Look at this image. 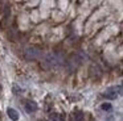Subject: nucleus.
I'll return each instance as SVG.
<instances>
[{
  "label": "nucleus",
  "instance_id": "1",
  "mask_svg": "<svg viewBox=\"0 0 123 121\" xmlns=\"http://www.w3.org/2000/svg\"><path fill=\"white\" fill-rule=\"evenodd\" d=\"M24 55H25V58H27V59L35 60V59H37V58L41 57V50L38 49V47H36V46H29V47H27V49H25Z\"/></svg>",
  "mask_w": 123,
  "mask_h": 121
},
{
  "label": "nucleus",
  "instance_id": "2",
  "mask_svg": "<svg viewBox=\"0 0 123 121\" xmlns=\"http://www.w3.org/2000/svg\"><path fill=\"white\" fill-rule=\"evenodd\" d=\"M120 92H122V87L118 86V87H110V88H107L106 91H105L103 96L106 97V99H110V100H114L118 97V95H120Z\"/></svg>",
  "mask_w": 123,
  "mask_h": 121
},
{
  "label": "nucleus",
  "instance_id": "3",
  "mask_svg": "<svg viewBox=\"0 0 123 121\" xmlns=\"http://www.w3.org/2000/svg\"><path fill=\"white\" fill-rule=\"evenodd\" d=\"M37 103L33 101V100H27L25 101V110L28 113H32V112H36L37 110Z\"/></svg>",
  "mask_w": 123,
  "mask_h": 121
},
{
  "label": "nucleus",
  "instance_id": "4",
  "mask_svg": "<svg viewBox=\"0 0 123 121\" xmlns=\"http://www.w3.org/2000/svg\"><path fill=\"white\" fill-rule=\"evenodd\" d=\"M7 115H8V117L11 118L12 121L19 120V112H17L16 109H13V108H7Z\"/></svg>",
  "mask_w": 123,
  "mask_h": 121
},
{
  "label": "nucleus",
  "instance_id": "5",
  "mask_svg": "<svg viewBox=\"0 0 123 121\" xmlns=\"http://www.w3.org/2000/svg\"><path fill=\"white\" fill-rule=\"evenodd\" d=\"M50 120L52 121H65V115L64 113L53 112V113H50Z\"/></svg>",
  "mask_w": 123,
  "mask_h": 121
},
{
  "label": "nucleus",
  "instance_id": "6",
  "mask_svg": "<svg viewBox=\"0 0 123 121\" xmlns=\"http://www.w3.org/2000/svg\"><path fill=\"white\" fill-rule=\"evenodd\" d=\"M73 118H74V121H82L83 120V113L81 112V110H75V112L73 113Z\"/></svg>",
  "mask_w": 123,
  "mask_h": 121
},
{
  "label": "nucleus",
  "instance_id": "7",
  "mask_svg": "<svg viewBox=\"0 0 123 121\" xmlns=\"http://www.w3.org/2000/svg\"><path fill=\"white\" fill-rule=\"evenodd\" d=\"M111 104L110 103H103V104L101 105V109L102 110H105V112H109V110H111Z\"/></svg>",
  "mask_w": 123,
  "mask_h": 121
}]
</instances>
